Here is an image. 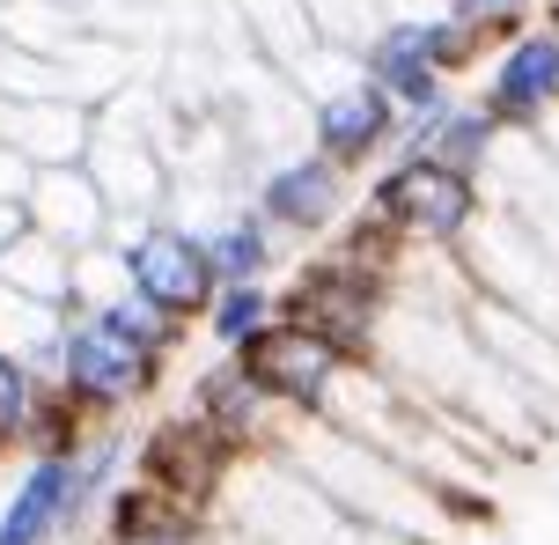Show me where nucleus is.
I'll list each match as a JSON object with an SVG mask.
<instances>
[{
  "instance_id": "obj_1",
  "label": "nucleus",
  "mask_w": 559,
  "mask_h": 545,
  "mask_svg": "<svg viewBox=\"0 0 559 545\" xmlns=\"http://www.w3.org/2000/svg\"><path fill=\"white\" fill-rule=\"evenodd\" d=\"M273 450L295 464L302 479H317L338 509H354L361 523L391 531V538L442 545L449 523H456V509H449L427 479H413L405 464H391L383 450H368L361 435L332 428V420H317V413H287L280 435H273Z\"/></svg>"
},
{
  "instance_id": "obj_2",
  "label": "nucleus",
  "mask_w": 559,
  "mask_h": 545,
  "mask_svg": "<svg viewBox=\"0 0 559 545\" xmlns=\"http://www.w3.org/2000/svg\"><path fill=\"white\" fill-rule=\"evenodd\" d=\"M206 523H222V531H236L251 545H413V538H391V531L361 523L354 509H338L332 494L317 479H302L280 450H251V458L228 464Z\"/></svg>"
},
{
  "instance_id": "obj_3",
  "label": "nucleus",
  "mask_w": 559,
  "mask_h": 545,
  "mask_svg": "<svg viewBox=\"0 0 559 545\" xmlns=\"http://www.w3.org/2000/svg\"><path fill=\"white\" fill-rule=\"evenodd\" d=\"M163 369H169L163 354H147V346H140L126 324H111L104 310H67L52 383L82 405L96 428L118 420V413H133V405L163 383Z\"/></svg>"
},
{
  "instance_id": "obj_4",
  "label": "nucleus",
  "mask_w": 559,
  "mask_h": 545,
  "mask_svg": "<svg viewBox=\"0 0 559 545\" xmlns=\"http://www.w3.org/2000/svg\"><path fill=\"white\" fill-rule=\"evenodd\" d=\"M368 214L391 236H405V244L456 251L478 229V214H486V177L449 170L435 155H391L383 177L368 185Z\"/></svg>"
},
{
  "instance_id": "obj_5",
  "label": "nucleus",
  "mask_w": 559,
  "mask_h": 545,
  "mask_svg": "<svg viewBox=\"0 0 559 545\" xmlns=\"http://www.w3.org/2000/svg\"><path fill=\"white\" fill-rule=\"evenodd\" d=\"M383 310H391V281L361 265L354 251L324 244L317 259H302V273L280 287V317H302L309 332H324L346 354H368L376 332H383Z\"/></svg>"
},
{
  "instance_id": "obj_6",
  "label": "nucleus",
  "mask_w": 559,
  "mask_h": 545,
  "mask_svg": "<svg viewBox=\"0 0 559 545\" xmlns=\"http://www.w3.org/2000/svg\"><path fill=\"white\" fill-rule=\"evenodd\" d=\"M456 259H464L472 287L515 303L531 324H545V332L559 340V259L537 244L531 229H523V222H515V214L486 206V214H478V229L456 244Z\"/></svg>"
},
{
  "instance_id": "obj_7",
  "label": "nucleus",
  "mask_w": 559,
  "mask_h": 545,
  "mask_svg": "<svg viewBox=\"0 0 559 545\" xmlns=\"http://www.w3.org/2000/svg\"><path fill=\"white\" fill-rule=\"evenodd\" d=\"M118 251H126L133 295H147L155 310L185 317V324H199V310H206L214 287H222V273L206 259V229H192V222L155 214V222H140L133 236H118Z\"/></svg>"
},
{
  "instance_id": "obj_8",
  "label": "nucleus",
  "mask_w": 559,
  "mask_h": 545,
  "mask_svg": "<svg viewBox=\"0 0 559 545\" xmlns=\"http://www.w3.org/2000/svg\"><path fill=\"white\" fill-rule=\"evenodd\" d=\"M236 362H243V369H251L258 383L287 405V413H317V405L332 399L338 369H346L354 354H346V346H332L324 332H309L302 317H280L273 310L251 340L236 346Z\"/></svg>"
},
{
  "instance_id": "obj_9",
  "label": "nucleus",
  "mask_w": 559,
  "mask_h": 545,
  "mask_svg": "<svg viewBox=\"0 0 559 545\" xmlns=\"http://www.w3.org/2000/svg\"><path fill=\"white\" fill-rule=\"evenodd\" d=\"M228 464H236V450H228L214 428H199L192 413L177 405L169 420H155V428L140 435L133 479H147L155 494H169V501L192 509V517H214V494H222Z\"/></svg>"
},
{
  "instance_id": "obj_10",
  "label": "nucleus",
  "mask_w": 559,
  "mask_h": 545,
  "mask_svg": "<svg viewBox=\"0 0 559 545\" xmlns=\"http://www.w3.org/2000/svg\"><path fill=\"white\" fill-rule=\"evenodd\" d=\"M258 214L273 222L280 236H302V244H317V236H332L346 214H354V170H338L332 155H317V147H302V155H280L273 170L258 177Z\"/></svg>"
},
{
  "instance_id": "obj_11",
  "label": "nucleus",
  "mask_w": 559,
  "mask_h": 545,
  "mask_svg": "<svg viewBox=\"0 0 559 545\" xmlns=\"http://www.w3.org/2000/svg\"><path fill=\"white\" fill-rule=\"evenodd\" d=\"M391 141H397V104L368 82L361 67L346 82L317 88V104H309V147L317 155H332L338 170H368V163L391 155Z\"/></svg>"
},
{
  "instance_id": "obj_12",
  "label": "nucleus",
  "mask_w": 559,
  "mask_h": 545,
  "mask_svg": "<svg viewBox=\"0 0 559 545\" xmlns=\"http://www.w3.org/2000/svg\"><path fill=\"white\" fill-rule=\"evenodd\" d=\"M185 413H192L199 428H214L236 450V458H251V450H273L280 420H287V405L258 383L236 354H222V362H206V369L192 376V391H185Z\"/></svg>"
},
{
  "instance_id": "obj_13",
  "label": "nucleus",
  "mask_w": 559,
  "mask_h": 545,
  "mask_svg": "<svg viewBox=\"0 0 559 545\" xmlns=\"http://www.w3.org/2000/svg\"><path fill=\"white\" fill-rule=\"evenodd\" d=\"M478 104L501 118L508 133H531L537 118L559 104V29H552V23L515 29L501 52H493V67H486Z\"/></svg>"
},
{
  "instance_id": "obj_14",
  "label": "nucleus",
  "mask_w": 559,
  "mask_h": 545,
  "mask_svg": "<svg viewBox=\"0 0 559 545\" xmlns=\"http://www.w3.org/2000/svg\"><path fill=\"white\" fill-rule=\"evenodd\" d=\"M464 324H472V340L486 346V354H493L523 391H537L545 405H559V340L545 332V324H531L515 303L486 295V287L464 295Z\"/></svg>"
},
{
  "instance_id": "obj_15",
  "label": "nucleus",
  "mask_w": 559,
  "mask_h": 545,
  "mask_svg": "<svg viewBox=\"0 0 559 545\" xmlns=\"http://www.w3.org/2000/svg\"><path fill=\"white\" fill-rule=\"evenodd\" d=\"M354 59H361V74L391 96L397 111H419V104L449 96L442 67H435V52H427V15H383V23L354 45Z\"/></svg>"
},
{
  "instance_id": "obj_16",
  "label": "nucleus",
  "mask_w": 559,
  "mask_h": 545,
  "mask_svg": "<svg viewBox=\"0 0 559 545\" xmlns=\"http://www.w3.org/2000/svg\"><path fill=\"white\" fill-rule=\"evenodd\" d=\"M23 214H29V229H45L52 244H67V251L111 236V200H104V185L88 177V163H45V170L29 177Z\"/></svg>"
},
{
  "instance_id": "obj_17",
  "label": "nucleus",
  "mask_w": 559,
  "mask_h": 545,
  "mask_svg": "<svg viewBox=\"0 0 559 545\" xmlns=\"http://www.w3.org/2000/svg\"><path fill=\"white\" fill-rule=\"evenodd\" d=\"M0 141H15L37 170H45V163H82L88 141H96V111L74 104V96H15Z\"/></svg>"
},
{
  "instance_id": "obj_18",
  "label": "nucleus",
  "mask_w": 559,
  "mask_h": 545,
  "mask_svg": "<svg viewBox=\"0 0 559 545\" xmlns=\"http://www.w3.org/2000/svg\"><path fill=\"white\" fill-rule=\"evenodd\" d=\"M236 8H243V45H251V59H265L287 82H302L309 67H317L324 29L309 15V0H236Z\"/></svg>"
},
{
  "instance_id": "obj_19",
  "label": "nucleus",
  "mask_w": 559,
  "mask_h": 545,
  "mask_svg": "<svg viewBox=\"0 0 559 545\" xmlns=\"http://www.w3.org/2000/svg\"><path fill=\"white\" fill-rule=\"evenodd\" d=\"M67 479H74V458H29V472L15 479L8 509H0V545L67 538Z\"/></svg>"
},
{
  "instance_id": "obj_20",
  "label": "nucleus",
  "mask_w": 559,
  "mask_h": 545,
  "mask_svg": "<svg viewBox=\"0 0 559 545\" xmlns=\"http://www.w3.org/2000/svg\"><path fill=\"white\" fill-rule=\"evenodd\" d=\"M59 332H67V310H59V303H37V295L0 281V346L23 354L45 383H52V369H59Z\"/></svg>"
},
{
  "instance_id": "obj_21",
  "label": "nucleus",
  "mask_w": 559,
  "mask_h": 545,
  "mask_svg": "<svg viewBox=\"0 0 559 545\" xmlns=\"http://www.w3.org/2000/svg\"><path fill=\"white\" fill-rule=\"evenodd\" d=\"M206 259H214L222 281H265L273 259H280V229L258 214V206H236L228 222L206 229Z\"/></svg>"
},
{
  "instance_id": "obj_22",
  "label": "nucleus",
  "mask_w": 559,
  "mask_h": 545,
  "mask_svg": "<svg viewBox=\"0 0 559 545\" xmlns=\"http://www.w3.org/2000/svg\"><path fill=\"white\" fill-rule=\"evenodd\" d=\"M0 281L23 287V295H37V303H59V310H67V295H74V251L52 244L45 229H23L8 251H0Z\"/></svg>"
},
{
  "instance_id": "obj_23",
  "label": "nucleus",
  "mask_w": 559,
  "mask_h": 545,
  "mask_svg": "<svg viewBox=\"0 0 559 545\" xmlns=\"http://www.w3.org/2000/svg\"><path fill=\"white\" fill-rule=\"evenodd\" d=\"M501 118L486 111V104H449L442 111V126L427 133V147L419 155H435V163H449V170H472V177H486V163H493V147H501Z\"/></svg>"
},
{
  "instance_id": "obj_24",
  "label": "nucleus",
  "mask_w": 559,
  "mask_h": 545,
  "mask_svg": "<svg viewBox=\"0 0 559 545\" xmlns=\"http://www.w3.org/2000/svg\"><path fill=\"white\" fill-rule=\"evenodd\" d=\"M273 310H280L273 281H222V287H214V303L199 310V324H206V340L222 346V354H236V346L251 340Z\"/></svg>"
},
{
  "instance_id": "obj_25",
  "label": "nucleus",
  "mask_w": 559,
  "mask_h": 545,
  "mask_svg": "<svg viewBox=\"0 0 559 545\" xmlns=\"http://www.w3.org/2000/svg\"><path fill=\"white\" fill-rule=\"evenodd\" d=\"M37 391H45V376L29 369L23 354H8V346H0V450H23V442H29Z\"/></svg>"
},
{
  "instance_id": "obj_26",
  "label": "nucleus",
  "mask_w": 559,
  "mask_h": 545,
  "mask_svg": "<svg viewBox=\"0 0 559 545\" xmlns=\"http://www.w3.org/2000/svg\"><path fill=\"white\" fill-rule=\"evenodd\" d=\"M126 251H118L111 236L104 244H82L74 251V295H67V310H96V303H111V295H126Z\"/></svg>"
},
{
  "instance_id": "obj_27",
  "label": "nucleus",
  "mask_w": 559,
  "mask_h": 545,
  "mask_svg": "<svg viewBox=\"0 0 559 545\" xmlns=\"http://www.w3.org/2000/svg\"><path fill=\"white\" fill-rule=\"evenodd\" d=\"M427 52H435V67H442V82H456V74H472V67L493 52V45H486V37H478L464 15L435 8V15H427Z\"/></svg>"
},
{
  "instance_id": "obj_28",
  "label": "nucleus",
  "mask_w": 559,
  "mask_h": 545,
  "mask_svg": "<svg viewBox=\"0 0 559 545\" xmlns=\"http://www.w3.org/2000/svg\"><path fill=\"white\" fill-rule=\"evenodd\" d=\"M449 15H464V23L486 37V45H508L515 29H531L545 15V0H442Z\"/></svg>"
},
{
  "instance_id": "obj_29",
  "label": "nucleus",
  "mask_w": 559,
  "mask_h": 545,
  "mask_svg": "<svg viewBox=\"0 0 559 545\" xmlns=\"http://www.w3.org/2000/svg\"><path fill=\"white\" fill-rule=\"evenodd\" d=\"M309 15H317V29H324V45H346V52L383 23V8H376V0H309Z\"/></svg>"
},
{
  "instance_id": "obj_30",
  "label": "nucleus",
  "mask_w": 559,
  "mask_h": 545,
  "mask_svg": "<svg viewBox=\"0 0 559 545\" xmlns=\"http://www.w3.org/2000/svg\"><path fill=\"white\" fill-rule=\"evenodd\" d=\"M104 545H206V523L163 517V523H140V531H104Z\"/></svg>"
},
{
  "instance_id": "obj_31",
  "label": "nucleus",
  "mask_w": 559,
  "mask_h": 545,
  "mask_svg": "<svg viewBox=\"0 0 559 545\" xmlns=\"http://www.w3.org/2000/svg\"><path fill=\"white\" fill-rule=\"evenodd\" d=\"M29 177H37V163H29L15 141H0V200L23 206V200H29Z\"/></svg>"
},
{
  "instance_id": "obj_32",
  "label": "nucleus",
  "mask_w": 559,
  "mask_h": 545,
  "mask_svg": "<svg viewBox=\"0 0 559 545\" xmlns=\"http://www.w3.org/2000/svg\"><path fill=\"white\" fill-rule=\"evenodd\" d=\"M23 229H29V214H23L15 200H0V251H8V244H15Z\"/></svg>"
},
{
  "instance_id": "obj_33",
  "label": "nucleus",
  "mask_w": 559,
  "mask_h": 545,
  "mask_svg": "<svg viewBox=\"0 0 559 545\" xmlns=\"http://www.w3.org/2000/svg\"><path fill=\"white\" fill-rule=\"evenodd\" d=\"M531 141H537V147H545V155L559 163V104H552V111H545V118L531 126Z\"/></svg>"
},
{
  "instance_id": "obj_34",
  "label": "nucleus",
  "mask_w": 559,
  "mask_h": 545,
  "mask_svg": "<svg viewBox=\"0 0 559 545\" xmlns=\"http://www.w3.org/2000/svg\"><path fill=\"white\" fill-rule=\"evenodd\" d=\"M545 23H552V29H559V0H545Z\"/></svg>"
}]
</instances>
